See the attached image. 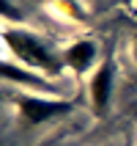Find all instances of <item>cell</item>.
Wrapping results in <instances>:
<instances>
[{
    "mask_svg": "<svg viewBox=\"0 0 137 146\" xmlns=\"http://www.w3.org/2000/svg\"><path fill=\"white\" fill-rule=\"evenodd\" d=\"M3 44H6V55L8 58H14L16 64L28 66V69L44 74L49 80L58 77L66 69L63 52H58L44 36H39V33H33V31L8 25V28H3Z\"/></svg>",
    "mask_w": 137,
    "mask_h": 146,
    "instance_id": "obj_1",
    "label": "cell"
},
{
    "mask_svg": "<svg viewBox=\"0 0 137 146\" xmlns=\"http://www.w3.org/2000/svg\"><path fill=\"white\" fill-rule=\"evenodd\" d=\"M14 108H16V116L25 124H47L52 119L69 116L74 110V105L69 99L49 97V94H30V91H16Z\"/></svg>",
    "mask_w": 137,
    "mask_h": 146,
    "instance_id": "obj_2",
    "label": "cell"
},
{
    "mask_svg": "<svg viewBox=\"0 0 137 146\" xmlns=\"http://www.w3.org/2000/svg\"><path fill=\"white\" fill-rule=\"evenodd\" d=\"M0 74H3V80L11 83V86H16V91H44V94H49V97H55V86H52V80L49 77H44V74L33 72V69H28V66L16 64L14 58H3V64H0Z\"/></svg>",
    "mask_w": 137,
    "mask_h": 146,
    "instance_id": "obj_3",
    "label": "cell"
},
{
    "mask_svg": "<svg viewBox=\"0 0 137 146\" xmlns=\"http://www.w3.org/2000/svg\"><path fill=\"white\" fill-rule=\"evenodd\" d=\"M113 91H115V64L113 61H104V64L96 66V72L90 74V83H88V97H90L93 113L102 116L110 108Z\"/></svg>",
    "mask_w": 137,
    "mask_h": 146,
    "instance_id": "obj_4",
    "label": "cell"
},
{
    "mask_svg": "<svg viewBox=\"0 0 137 146\" xmlns=\"http://www.w3.org/2000/svg\"><path fill=\"white\" fill-rule=\"evenodd\" d=\"M63 64L74 74H88L96 72L99 64V44L93 39H77L63 50Z\"/></svg>",
    "mask_w": 137,
    "mask_h": 146,
    "instance_id": "obj_5",
    "label": "cell"
},
{
    "mask_svg": "<svg viewBox=\"0 0 137 146\" xmlns=\"http://www.w3.org/2000/svg\"><path fill=\"white\" fill-rule=\"evenodd\" d=\"M52 8L63 19H71V22H82L88 17V11H85V6H82L80 0H52Z\"/></svg>",
    "mask_w": 137,
    "mask_h": 146,
    "instance_id": "obj_6",
    "label": "cell"
},
{
    "mask_svg": "<svg viewBox=\"0 0 137 146\" xmlns=\"http://www.w3.org/2000/svg\"><path fill=\"white\" fill-rule=\"evenodd\" d=\"M0 11H3V22H19V19H22V11H14V8H11V3H8V0H0Z\"/></svg>",
    "mask_w": 137,
    "mask_h": 146,
    "instance_id": "obj_7",
    "label": "cell"
},
{
    "mask_svg": "<svg viewBox=\"0 0 137 146\" xmlns=\"http://www.w3.org/2000/svg\"><path fill=\"white\" fill-rule=\"evenodd\" d=\"M132 61L137 64V33H134V39H132Z\"/></svg>",
    "mask_w": 137,
    "mask_h": 146,
    "instance_id": "obj_8",
    "label": "cell"
},
{
    "mask_svg": "<svg viewBox=\"0 0 137 146\" xmlns=\"http://www.w3.org/2000/svg\"><path fill=\"white\" fill-rule=\"evenodd\" d=\"M123 6H132V3H137V0H121Z\"/></svg>",
    "mask_w": 137,
    "mask_h": 146,
    "instance_id": "obj_9",
    "label": "cell"
}]
</instances>
